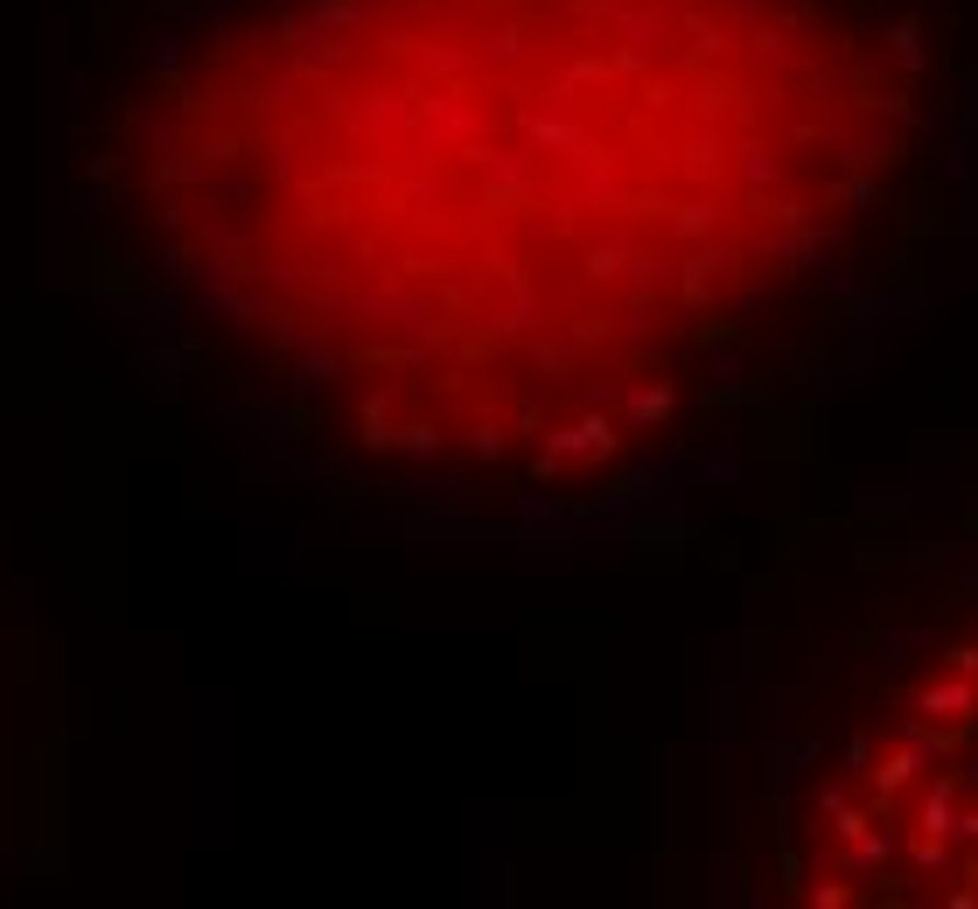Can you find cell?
I'll use <instances>...</instances> for the list:
<instances>
[{"label":"cell","mask_w":978,"mask_h":909,"mask_svg":"<svg viewBox=\"0 0 978 909\" xmlns=\"http://www.w3.org/2000/svg\"><path fill=\"white\" fill-rule=\"evenodd\" d=\"M120 120L189 385L336 483L581 510L853 344L930 56L895 0H182Z\"/></svg>","instance_id":"obj_1"},{"label":"cell","mask_w":978,"mask_h":909,"mask_svg":"<svg viewBox=\"0 0 978 909\" xmlns=\"http://www.w3.org/2000/svg\"><path fill=\"white\" fill-rule=\"evenodd\" d=\"M790 882L818 902H978V588L859 658L803 763Z\"/></svg>","instance_id":"obj_2"}]
</instances>
